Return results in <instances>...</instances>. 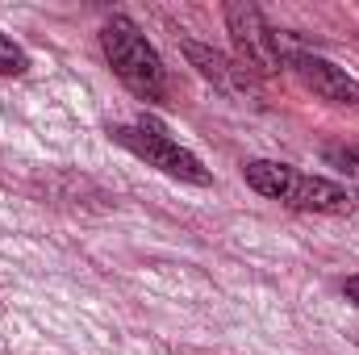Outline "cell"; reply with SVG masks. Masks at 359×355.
I'll return each mask as SVG.
<instances>
[{"label": "cell", "mask_w": 359, "mask_h": 355, "mask_svg": "<svg viewBox=\"0 0 359 355\" xmlns=\"http://www.w3.org/2000/svg\"><path fill=\"white\" fill-rule=\"evenodd\" d=\"M247 184L255 192H264L271 201H284L288 209H305V213H330L343 217L355 209V196L326 176H305L288 163H271V159H251L247 163Z\"/></svg>", "instance_id": "6da1fadb"}, {"label": "cell", "mask_w": 359, "mask_h": 355, "mask_svg": "<svg viewBox=\"0 0 359 355\" xmlns=\"http://www.w3.org/2000/svg\"><path fill=\"white\" fill-rule=\"evenodd\" d=\"M100 46H104V59L113 63L117 80L134 92V96H142V100H159V96H163V84H168L163 59H159V51L147 42V34H142L130 17L104 21Z\"/></svg>", "instance_id": "7a4b0ae2"}, {"label": "cell", "mask_w": 359, "mask_h": 355, "mask_svg": "<svg viewBox=\"0 0 359 355\" xmlns=\"http://www.w3.org/2000/svg\"><path fill=\"white\" fill-rule=\"evenodd\" d=\"M113 138H117L126 151H134L138 159H147L151 168H163L168 176H180V180H188V184H209L205 163H201L188 147H180L176 138H172L159 121H151V117H142L138 126H117Z\"/></svg>", "instance_id": "3957f363"}, {"label": "cell", "mask_w": 359, "mask_h": 355, "mask_svg": "<svg viewBox=\"0 0 359 355\" xmlns=\"http://www.w3.org/2000/svg\"><path fill=\"white\" fill-rule=\"evenodd\" d=\"M226 25H230V38L238 46V59L259 72V76H276L284 67V55H280V42H276V29L264 21V13L255 4H226Z\"/></svg>", "instance_id": "277c9868"}, {"label": "cell", "mask_w": 359, "mask_h": 355, "mask_svg": "<svg viewBox=\"0 0 359 355\" xmlns=\"http://www.w3.org/2000/svg\"><path fill=\"white\" fill-rule=\"evenodd\" d=\"M288 67L297 72V80L313 92V96L334 100V105H359V80H351V76H347L343 67H334L330 59L309 55V51H297V55L288 59Z\"/></svg>", "instance_id": "5b68a950"}, {"label": "cell", "mask_w": 359, "mask_h": 355, "mask_svg": "<svg viewBox=\"0 0 359 355\" xmlns=\"http://www.w3.org/2000/svg\"><path fill=\"white\" fill-rule=\"evenodd\" d=\"M184 55H188L192 67H196L205 80H213L217 88H251L247 67H234L226 55H217V51H209V46H201V42H184Z\"/></svg>", "instance_id": "8992f818"}, {"label": "cell", "mask_w": 359, "mask_h": 355, "mask_svg": "<svg viewBox=\"0 0 359 355\" xmlns=\"http://www.w3.org/2000/svg\"><path fill=\"white\" fill-rule=\"evenodd\" d=\"M25 67H29L25 51H21L13 38H4V34H0V76H21Z\"/></svg>", "instance_id": "52a82bcc"}, {"label": "cell", "mask_w": 359, "mask_h": 355, "mask_svg": "<svg viewBox=\"0 0 359 355\" xmlns=\"http://www.w3.org/2000/svg\"><path fill=\"white\" fill-rule=\"evenodd\" d=\"M326 163L347 176H359V147H326Z\"/></svg>", "instance_id": "ba28073f"}, {"label": "cell", "mask_w": 359, "mask_h": 355, "mask_svg": "<svg viewBox=\"0 0 359 355\" xmlns=\"http://www.w3.org/2000/svg\"><path fill=\"white\" fill-rule=\"evenodd\" d=\"M343 288H347V297L359 305V276H347V284H343Z\"/></svg>", "instance_id": "9c48e42d"}]
</instances>
